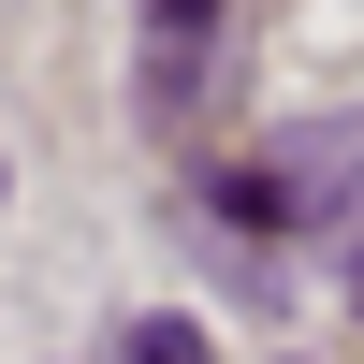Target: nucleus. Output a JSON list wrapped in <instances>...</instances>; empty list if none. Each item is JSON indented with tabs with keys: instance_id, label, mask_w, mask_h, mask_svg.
<instances>
[{
	"instance_id": "f257e3e1",
	"label": "nucleus",
	"mask_w": 364,
	"mask_h": 364,
	"mask_svg": "<svg viewBox=\"0 0 364 364\" xmlns=\"http://www.w3.org/2000/svg\"><path fill=\"white\" fill-rule=\"evenodd\" d=\"M204 44H219V0H146V117H161V132L204 87Z\"/></svg>"
},
{
	"instance_id": "f03ea898",
	"label": "nucleus",
	"mask_w": 364,
	"mask_h": 364,
	"mask_svg": "<svg viewBox=\"0 0 364 364\" xmlns=\"http://www.w3.org/2000/svg\"><path fill=\"white\" fill-rule=\"evenodd\" d=\"M117 364H204V321H132Z\"/></svg>"
},
{
	"instance_id": "7ed1b4c3",
	"label": "nucleus",
	"mask_w": 364,
	"mask_h": 364,
	"mask_svg": "<svg viewBox=\"0 0 364 364\" xmlns=\"http://www.w3.org/2000/svg\"><path fill=\"white\" fill-rule=\"evenodd\" d=\"M0 190H15V175H0Z\"/></svg>"
}]
</instances>
